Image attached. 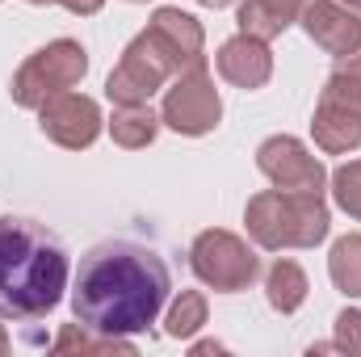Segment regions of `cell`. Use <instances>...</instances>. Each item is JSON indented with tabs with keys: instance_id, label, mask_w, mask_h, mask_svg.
<instances>
[{
	"instance_id": "8fae6325",
	"label": "cell",
	"mask_w": 361,
	"mask_h": 357,
	"mask_svg": "<svg viewBox=\"0 0 361 357\" xmlns=\"http://www.w3.org/2000/svg\"><path fill=\"white\" fill-rule=\"evenodd\" d=\"M214 63H219V76L231 80V85H240V89H261L273 72L265 38H252V34H240V38L223 42L219 55H214Z\"/></svg>"
},
{
	"instance_id": "d4e9b609",
	"label": "cell",
	"mask_w": 361,
	"mask_h": 357,
	"mask_svg": "<svg viewBox=\"0 0 361 357\" xmlns=\"http://www.w3.org/2000/svg\"><path fill=\"white\" fill-rule=\"evenodd\" d=\"M30 4H51V0H30Z\"/></svg>"
},
{
	"instance_id": "9a60e30c",
	"label": "cell",
	"mask_w": 361,
	"mask_h": 357,
	"mask_svg": "<svg viewBox=\"0 0 361 357\" xmlns=\"http://www.w3.org/2000/svg\"><path fill=\"white\" fill-rule=\"evenodd\" d=\"M156 131H160V118L147 109V101H139V105H118V114H114V122H109V135H114V143H122V147H147V143L156 139Z\"/></svg>"
},
{
	"instance_id": "7c38bea8",
	"label": "cell",
	"mask_w": 361,
	"mask_h": 357,
	"mask_svg": "<svg viewBox=\"0 0 361 357\" xmlns=\"http://www.w3.org/2000/svg\"><path fill=\"white\" fill-rule=\"evenodd\" d=\"M302 0H244L240 4V30L252 38H277L290 21H298Z\"/></svg>"
},
{
	"instance_id": "ac0fdd59",
	"label": "cell",
	"mask_w": 361,
	"mask_h": 357,
	"mask_svg": "<svg viewBox=\"0 0 361 357\" xmlns=\"http://www.w3.org/2000/svg\"><path fill=\"white\" fill-rule=\"evenodd\" d=\"M202 324H206V298L185 290L173 303V311H169V337H193Z\"/></svg>"
},
{
	"instance_id": "3957f363",
	"label": "cell",
	"mask_w": 361,
	"mask_h": 357,
	"mask_svg": "<svg viewBox=\"0 0 361 357\" xmlns=\"http://www.w3.org/2000/svg\"><path fill=\"white\" fill-rule=\"evenodd\" d=\"M202 63V30L180 8H156L152 25L126 47L122 63L109 72V101L139 105L156 89H164L169 76H180L185 68Z\"/></svg>"
},
{
	"instance_id": "5b68a950",
	"label": "cell",
	"mask_w": 361,
	"mask_h": 357,
	"mask_svg": "<svg viewBox=\"0 0 361 357\" xmlns=\"http://www.w3.org/2000/svg\"><path fill=\"white\" fill-rule=\"evenodd\" d=\"M85 72H89L85 47L72 38H59L21 63V72L13 76V101L25 109H42V101H51L55 92H68L72 85H80Z\"/></svg>"
},
{
	"instance_id": "4fadbf2b",
	"label": "cell",
	"mask_w": 361,
	"mask_h": 357,
	"mask_svg": "<svg viewBox=\"0 0 361 357\" xmlns=\"http://www.w3.org/2000/svg\"><path fill=\"white\" fill-rule=\"evenodd\" d=\"M319 105H328V109H345V114L361 118V47L357 51H349V55H341L336 72H332L328 85H324Z\"/></svg>"
},
{
	"instance_id": "9c48e42d",
	"label": "cell",
	"mask_w": 361,
	"mask_h": 357,
	"mask_svg": "<svg viewBox=\"0 0 361 357\" xmlns=\"http://www.w3.org/2000/svg\"><path fill=\"white\" fill-rule=\"evenodd\" d=\"M42 135H51L63 147H89L101 135V109L85 92H55L51 101H42Z\"/></svg>"
},
{
	"instance_id": "8992f818",
	"label": "cell",
	"mask_w": 361,
	"mask_h": 357,
	"mask_svg": "<svg viewBox=\"0 0 361 357\" xmlns=\"http://www.w3.org/2000/svg\"><path fill=\"white\" fill-rule=\"evenodd\" d=\"M193 273L206 282V286H214V290H244V286H252V277H257V253L240 240V236H231V231H202L197 240H193Z\"/></svg>"
},
{
	"instance_id": "277c9868",
	"label": "cell",
	"mask_w": 361,
	"mask_h": 357,
	"mask_svg": "<svg viewBox=\"0 0 361 357\" xmlns=\"http://www.w3.org/2000/svg\"><path fill=\"white\" fill-rule=\"evenodd\" d=\"M244 219L261 248H311L328 236V206L319 202V193H294V189L257 193Z\"/></svg>"
},
{
	"instance_id": "ffe728a7",
	"label": "cell",
	"mask_w": 361,
	"mask_h": 357,
	"mask_svg": "<svg viewBox=\"0 0 361 357\" xmlns=\"http://www.w3.org/2000/svg\"><path fill=\"white\" fill-rule=\"evenodd\" d=\"M332 349H349V353H361V311H341L336 315V341Z\"/></svg>"
},
{
	"instance_id": "2e32d148",
	"label": "cell",
	"mask_w": 361,
	"mask_h": 357,
	"mask_svg": "<svg viewBox=\"0 0 361 357\" xmlns=\"http://www.w3.org/2000/svg\"><path fill=\"white\" fill-rule=\"evenodd\" d=\"M265 294H269L273 311H281V315L298 311L302 298H307V273L294 265V261H277L269 269V277H265Z\"/></svg>"
},
{
	"instance_id": "7a4b0ae2",
	"label": "cell",
	"mask_w": 361,
	"mask_h": 357,
	"mask_svg": "<svg viewBox=\"0 0 361 357\" xmlns=\"http://www.w3.org/2000/svg\"><path fill=\"white\" fill-rule=\"evenodd\" d=\"M68 286V253L34 219L0 214V315L38 320L55 311Z\"/></svg>"
},
{
	"instance_id": "cb8c5ba5",
	"label": "cell",
	"mask_w": 361,
	"mask_h": 357,
	"mask_svg": "<svg viewBox=\"0 0 361 357\" xmlns=\"http://www.w3.org/2000/svg\"><path fill=\"white\" fill-rule=\"evenodd\" d=\"M4 349H8V337H4V328H0V353H4Z\"/></svg>"
},
{
	"instance_id": "7402d4cb",
	"label": "cell",
	"mask_w": 361,
	"mask_h": 357,
	"mask_svg": "<svg viewBox=\"0 0 361 357\" xmlns=\"http://www.w3.org/2000/svg\"><path fill=\"white\" fill-rule=\"evenodd\" d=\"M202 4H210V8H223V4H231V0H202Z\"/></svg>"
},
{
	"instance_id": "d6986e66",
	"label": "cell",
	"mask_w": 361,
	"mask_h": 357,
	"mask_svg": "<svg viewBox=\"0 0 361 357\" xmlns=\"http://www.w3.org/2000/svg\"><path fill=\"white\" fill-rule=\"evenodd\" d=\"M332 193H336L341 210H349L353 219H361V160H349L345 169L332 173Z\"/></svg>"
},
{
	"instance_id": "30bf717a",
	"label": "cell",
	"mask_w": 361,
	"mask_h": 357,
	"mask_svg": "<svg viewBox=\"0 0 361 357\" xmlns=\"http://www.w3.org/2000/svg\"><path fill=\"white\" fill-rule=\"evenodd\" d=\"M298 21L328 55H349L361 47V17L341 0H302Z\"/></svg>"
},
{
	"instance_id": "44dd1931",
	"label": "cell",
	"mask_w": 361,
	"mask_h": 357,
	"mask_svg": "<svg viewBox=\"0 0 361 357\" xmlns=\"http://www.w3.org/2000/svg\"><path fill=\"white\" fill-rule=\"evenodd\" d=\"M59 4H68L72 13H80V17H89V13H97L105 0H59Z\"/></svg>"
},
{
	"instance_id": "e0dca14e",
	"label": "cell",
	"mask_w": 361,
	"mask_h": 357,
	"mask_svg": "<svg viewBox=\"0 0 361 357\" xmlns=\"http://www.w3.org/2000/svg\"><path fill=\"white\" fill-rule=\"evenodd\" d=\"M332 282L345 290V294H361V236H345V240H336V248H332Z\"/></svg>"
},
{
	"instance_id": "5bb4252c",
	"label": "cell",
	"mask_w": 361,
	"mask_h": 357,
	"mask_svg": "<svg viewBox=\"0 0 361 357\" xmlns=\"http://www.w3.org/2000/svg\"><path fill=\"white\" fill-rule=\"evenodd\" d=\"M315 143L324 152H353L361 143V118L345 114V109L315 105Z\"/></svg>"
},
{
	"instance_id": "ba28073f",
	"label": "cell",
	"mask_w": 361,
	"mask_h": 357,
	"mask_svg": "<svg viewBox=\"0 0 361 357\" xmlns=\"http://www.w3.org/2000/svg\"><path fill=\"white\" fill-rule=\"evenodd\" d=\"M257 164L277 189H294V193H319L324 189V164L290 135H273L257 147Z\"/></svg>"
},
{
	"instance_id": "52a82bcc",
	"label": "cell",
	"mask_w": 361,
	"mask_h": 357,
	"mask_svg": "<svg viewBox=\"0 0 361 357\" xmlns=\"http://www.w3.org/2000/svg\"><path fill=\"white\" fill-rule=\"evenodd\" d=\"M219 114H223V105H219L214 80L206 72V59L185 68L173 80L169 97H164V122L177 135H206V131L219 126Z\"/></svg>"
},
{
	"instance_id": "603a6c76",
	"label": "cell",
	"mask_w": 361,
	"mask_h": 357,
	"mask_svg": "<svg viewBox=\"0 0 361 357\" xmlns=\"http://www.w3.org/2000/svg\"><path fill=\"white\" fill-rule=\"evenodd\" d=\"M341 4H349V8H353V13H361V0H341Z\"/></svg>"
},
{
	"instance_id": "6da1fadb",
	"label": "cell",
	"mask_w": 361,
	"mask_h": 357,
	"mask_svg": "<svg viewBox=\"0 0 361 357\" xmlns=\"http://www.w3.org/2000/svg\"><path fill=\"white\" fill-rule=\"evenodd\" d=\"M173 290L169 265L156 248L139 240H101L80 257L76 286H72V311L89 332L105 337H130L156 324L164 298Z\"/></svg>"
}]
</instances>
